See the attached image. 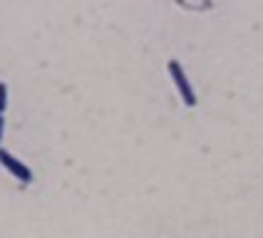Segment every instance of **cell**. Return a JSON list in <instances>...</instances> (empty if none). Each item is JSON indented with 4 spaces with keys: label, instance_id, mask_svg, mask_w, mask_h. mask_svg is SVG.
Returning a JSON list of instances; mask_svg holds the SVG:
<instances>
[{
    "label": "cell",
    "instance_id": "1",
    "mask_svg": "<svg viewBox=\"0 0 263 238\" xmlns=\"http://www.w3.org/2000/svg\"><path fill=\"white\" fill-rule=\"evenodd\" d=\"M166 70L172 74V82H174V87H176V92H179V97H181V102L186 104V107H196V92L191 87V80L186 77L181 62H179V60H169Z\"/></svg>",
    "mask_w": 263,
    "mask_h": 238
},
{
    "label": "cell",
    "instance_id": "2",
    "mask_svg": "<svg viewBox=\"0 0 263 238\" xmlns=\"http://www.w3.org/2000/svg\"><path fill=\"white\" fill-rule=\"evenodd\" d=\"M0 166L8 174H13V179H17L20 184H32V169L25 166L17 156H13V151H8V149H3V147H0Z\"/></svg>",
    "mask_w": 263,
    "mask_h": 238
},
{
    "label": "cell",
    "instance_id": "3",
    "mask_svg": "<svg viewBox=\"0 0 263 238\" xmlns=\"http://www.w3.org/2000/svg\"><path fill=\"white\" fill-rule=\"evenodd\" d=\"M5 109H8V85L0 82V114H5Z\"/></svg>",
    "mask_w": 263,
    "mask_h": 238
},
{
    "label": "cell",
    "instance_id": "4",
    "mask_svg": "<svg viewBox=\"0 0 263 238\" xmlns=\"http://www.w3.org/2000/svg\"><path fill=\"white\" fill-rule=\"evenodd\" d=\"M3 132H5V117L0 114V144H3Z\"/></svg>",
    "mask_w": 263,
    "mask_h": 238
}]
</instances>
